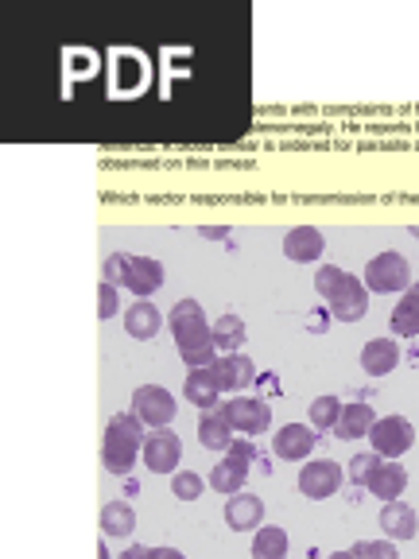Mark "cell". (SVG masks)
<instances>
[{
    "label": "cell",
    "instance_id": "1",
    "mask_svg": "<svg viewBox=\"0 0 419 559\" xmlns=\"http://www.w3.org/2000/svg\"><path fill=\"white\" fill-rule=\"evenodd\" d=\"M171 334H175L179 358L191 365V369H210V365L222 358L218 346H214V327L206 323L198 299H179L171 307Z\"/></svg>",
    "mask_w": 419,
    "mask_h": 559
},
{
    "label": "cell",
    "instance_id": "2",
    "mask_svg": "<svg viewBox=\"0 0 419 559\" xmlns=\"http://www.w3.org/2000/svg\"><path fill=\"white\" fill-rule=\"evenodd\" d=\"M144 451V420L136 412H121L105 424V439H101V466L117 478H125L132 470L136 455Z\"/></svg>",
    "mask_w": 419,
    "mask_h": 559
},
{
    "label": "cell",
    "instance_id": "3",
    "mask_svg": "<svg viewBox=\"0 0 419 559\" xmlns=\"http://www.w3.org/2000/svg\"><path fill=\"white\" fill-rule=\"evenodd\" d=\"M101 280L113 288H129L136 299H152L163 288V264L152 257H132V253H109L101 264Z\"/></svg>",
    "mask_w": 419,
    "mask_h": 559
},
{
    "label": "cell",
    "instance_id": "4",
    "mask_svg": "<svg viewBox=\"0 0 419 559\" xmlns=\"http://www.w3.org/2000/svg\"><path fill=\"white\" fill-rule=\"evenodd\" d=\"M361 284L369 288V296H388V292H408L412 288V268L400 253H377L373 261L365 264Z\"/></svg>",
    "mask_w": 419,
    "mask_h": 559
},
{
    "label": "cell",
    "instance_id": "5",
    "mask_svg": "<svg viewBox=\"0 0 419 559\" xmlns=\"http://www.w3.org/2000/svg\"><path fill=\"white\" fill-rule=\"evenodd\" d=\"M369 443L385 462H396L400 455H408L416 447V428L404 416H381L369 431Z\"/></svg>",
    "mask_w": 419,
    "mask_h": 559
},
{
    "label": "cell",
    "instance_id": "6",
    "mask_svg": "<svg viewBox=\"0 0 419 559\" xmlns=\"http://www.w3.org/2000/svg\"><path fill=\"white\" fill-rule=\"evenodd\" d=\"M222 412H226L229 428L245 431V435H264L272 428V408L257 396H229L222 404Z\"/></svg>",
    "mask_w": 419,
    "mask_h": 559
},
{
    "label": "cell",
    "instance_id": "7",
    "mask_svg": "<svg viewBox=\"0 0 419 559\" xmlns=\"http://www.w3.org/2000/svg\"><path fill=\"white\" fill-rule=\"evenodd\" d=\"M132 412H136L148 428H167V424L175 420L179 404H175V396L167 393L163 385H140V389L132 393Z\"/></svg>",
    "mask_w": 419,
    "mask_h": 559
},
{
    "label": "cell",
    "instance_id": "8",
    "mask_svg": "<svg viewBox=\"0 0 419 559\" xmlns=\"http://www.w3.org/2000/svg\"><path fill=\"white\" fill-rule=\"evenodd\" d=\"M342 490V466L334 459H315L299 470V494L311 501H326Z\"/></svg>",
    "mask_w": 419,
    "mask_h": 559
},
{
    "label": "cell",
    "instance_id": "9",
    "mask_svg": "<svg viewBox=\"0 0 419 559\" xmlns=\"http://www.w3.org/2000/svg\"><path fill=\"white\" fill-rule=\"evenodd\" d=\"M183 459V439L171 428H156L144 435V466L152 474H171Z\"/></svg>",
    "mask_w": 419,
    "mask_h": 559
},
{
    "label": "cell",
    "instance_id": "10",
    "mask_svg": "<svg viewBox=\"0 0 419 559\" xmlns=\"http://www.w3.org/2000/svg\"><path fill=\"white\" fill-rule=\"evenodd\" d=\"M210 373H214V381H218V389L222 393H245L249 385H257V365L249 362L245 354H222L218 362L210 365Z\"/></svg>",
    "mask_w": 419,
    "mask_h": 559
},
{
    "label": "cell",
    "instance_id": "11",
    "mask_svg": "<svg viewBox=\"0 0 419 559\" xmlns=\"http://www.w3.org/2000/svg\"><path fill=\"white\" fill-rule=\"evenodd\" d=\"M315 447H319V431L311 428V424H284L272 435V451H276V459L284 462L307 459Z\"/></svg>",
    "mask_w": 419,
    "mask_h": 559
},
{
    "label": "cell",
    "instance_id": "12",
    "mask_svg": "<svg viewBox=\"0 0 419 559\" xmlns=\"http://www.w3.org/2000/svg\"><path fill=\"white\" fill-rule=\"evenodd\" d=\"M249 470H253V459H245V455H237V451H226L222 462L210 470V490H218V494H241L245 490V482H249Z\"/></svg>",
    "mask_w": 419,
    "mask_h": 559
},
{
    "label": "cell",
    "instance_id": "13",
    "mask_svg": "<svg viewBox=\"0 0 419 559\" xmlns=\"http://www.w3.org/2000/svg\"><path fill=\"white\" fill-rule=\"evenodd\" d=\"M323 249L326 241L315 226H295V230L284 233V257L295 264H315L323 257Z\"/></svg>",
    "mask_w": 419,
    "mask_h": 559
},
{
    "label": "cell",
    "instance_id": "14",
    "mask_svg": "<svg viewBox=\"0 0 419 559\" xmlns=\"http://www.w3.org/2000/svg\"><path fill=\"white\" fill-rule=\"evenodd\" d=\"M198 443H202L206 451H222V455L233 447V428H229L222 404H218V408L198 412Z\"/></svg>",
    "mask_w": 419,
    "mask_h": 559
},
{
    "label": "cell",
    "instance_id": "15",
    "mask_svg": "<svg viewBox=\"0 0 419 559\" xmlns=\"http://www.w3.org/2000/svg\"><path fill=\"white\" fill-rule=\"evenodd\" d=\"M365 311H369V288H365L357 276H350V284L330 299V315H334L338 323H361Z\"/></svg>",
    "mask_w": 419,
    "mask_h": 559
},
{
    "label": "cell",
    "instance_id": "16",
    "mask_svg": "<svg viewBox=\"0 0 419 559\" xmlns=\"http://www.w3.org/2000/svg\"><path fill=\"white\" fill-rule=\"evenodd\" d=\"M400 365V342L396 338H369L361 350V369L369 377H385Z\"/></svg>",
    "mask_w": 419,
    "mask_h": 559
},
{
    "label": "cell",
    "instance_id": "17",
    "mask_svg": "<svg viewBox=\"0 0 419 559\" xmlns=\"http://www.w3.org/2000/svg\"><path fill=\"white\" fill-rule=\"evenodd\" d=\"M264 521V501L257 494H233L226 497V525L233 532H249V528H260Z\"/></svg>",
    "mask_w": 419,
    "mask_h": 559
},
{
    "label": "cell",
    "instance_id": "18",
    "mask_svg": "<svg viewBox=\"0 0 419 559\" xmlns=\"http://www.w3.org/2000/svg\"><path fill=\"white\" fill-rule=\"evenodd\" d=\"M404 486H408V470L400 462H385V459L373 470V478L365 482V490L373 497H381V501H400Z\"/></svg>",
    "mask_w": 419,
    "mask_h": 559
},
{
    "label": "cell",
    "instance_id": "19",
    "mask_svg": "<svg viewBox=\"0 0 419 559\" xmlns=\"http://www.w3.org/2000/svg\"><path fill=\"white\" fill-rule=\"evenodd\" d=\"M381 528L388 540H412L419 532V517L408 501H385L381 509Z\"/></svg>",
    "mask_w": 419,
    "mask_h": 559
},
{
    "label": "cell",
    "instance_id": "20",
    "mask_svg": "<svg viewBox=\"0 0 419 559\" xmlns=\"http://www.w3.org/2000/svg\"><path fill=\"white\" fill-rule=\"evenodd\" d=\"M160 327H163V315L152 299H136L129 311H125V330H129L132 338H140V342L156 338Z\"/></svg>",
    "mask_w": 419,
    "mask_h": 559
},
{
    "label": "cell",
    "instance_id": "21",
    "mask_svg": "<svg viewBox=\"0 0 419 559\" xmlns=\"http://www.w3.org/2000/svg\"><path fill=\"white\" fill-rule=\"evenodd\" d=\"M373 424H377L373 404H361V400H354V404H342V416H338V428H334V435H338V439H361V435L369 439Z\"/></svg>",
    "mask_w": 419,
    "mask_h": 559
},
{
    "label": "cell",
    "instance_id": "22",
    "mask_svg": "<svg viewBox=\"0 0 419 559\" xmlns=\"http://www.w3.org/2000/svg\"><path fill=\"white\" fill-rule=\"evenodd\" d=\"M183 396H187L191 404H198V412H206V408H218L222 389H218V381H214L210 369H191L187 381H183Z\"/></svg>",
    "mask_w": 419,
    "mask_h": 559
},
{
    "label": "cell",
    "instance_id": "23",
    "mask_svg": "<svg viewBox=\"0 0 419 559\" xmlns=\"http://www.w3.org/2000/svg\"><path fill=\"white\" fill-rule=\"evenodd\" d=\"M392 334L396 338H416L419 334V284H412L400 303L392 307Z\"/></svg>",
    "mask_w": 419,
    "mask_h": 559
},
{
    "label": "cell",
    "instance_id": "24",
    "mask_svg": "<svg viewBox=\"0 0 419 559\" xmlns=\"http://www.w3.org/2000/svg\"><path fill=\"white\" fill-rule=\"evenodd\" d=\"M214 346L222 350V354H241V346H245V319L241 315H222L218 323H214Z\"/></svg>",
    "mask_w": 419,
    "mask_h": 559
},
{
    "label": "cell",
    "instance_id": "25",
    "mask_svg": "<svg viewBox=\"0 0 419 559\" xmlns=\"http://www.w3.org/2000/svg\"><path fill=\"white\" fill-rule=\"evenodd\" d=\"M132 528H136V509L129 501H109L101 509V532L105 536H129Z\"/></svg>",
    "mask_w": 419,
    "mask_h": 559
},
{
    "label": "cell",
    "instance_id": "26",
    "mask_svg": "<svg viewBox=\"0 0 419 559\" xmlns=\"http://www.w3.org/2000/svg\"><path fill=\"white\" fill-rule=\"evenodd\" d=\"M253 559H288V532L276 525L257 528V536H253Z\"/></svg>",
    "mask_w": 419,
    "mask_h": 559
},
{
    "label": "cell",
    "instance_id": "27",
    "mask_svg": "<svg viewBox=\"0 0 419 559\" xmlns=\"http://www.w3.org/2000/svg\"><path fill=\"white\" fill-rule=\"evenodd\" d=\"M350 276H354V272H346V268H338V264H323V268L315 272V292H319V296L330 303V299H334L338 292H342V288H346V284H350Z\"/></svg>",
    "mask_w": 419,
    "mask_h": 559
},
{
    "label": "cell",
    "instance_id": "28",
    "mask_svg": "<svg viewBox=\"0 0 419 559\" xmlns=\"http://www.w3.org/2000/svg\"><path fill=\"white\" fill-rule=\"evenodd\" d=\"M338 416H342V400H338V396H319V400H311V428L315 431H334L338 428Z\"/></svg>",
    "mask_w": 419,
    "mask_h": 559
},
{
    "label": "cell",
    "instance_id": "29",
    "mask_svg": "<svg viewBox=\"0 0 419 559\" xmlns=\"http://www.w3.org/2000/svg\"><path fill=\"white\" fill-rule=\"evenodd\" d=\"M206 486L210 482H202V474H194V470H175L171 474V494L179 497V501H198Z\"/></svg>",
    "mask_w": 419,
    "mask_h": 559
},
{
    "label": "cell",
    "instance_id": "30",
    "mask_svg": "<svg viewBox=\"0 0 419 559\" xmlns=\"http://www.w3.org/2000/svg\"><path fill=\"white\" fill-rule=\"evenodd\" d=\"M350 552H354V559H400L396 556V544L388 536L385 540H357Z\"/></svg>",
    "mask_w": 419,
    "mask_h": 559
},
{
    "label": "cell",
    "instance_id": "31",
    "mask_svg": "<svg viewBox=\"0 0 419 559\" xmlns=\"http://www.w3.org/2000/svg\"><path fill=\"white\" fill-rule=\"evenodd\" d=\"M377 466H381V455H377V451L354 455V459H350V482H354L357 490H361V486L373 478V470H377Z\"/></svg>",
    "mask_w": 419,
    "mask_h": 559
},
{
    "label": "cell",
    "instance_id": "32",
    "mask_svg": "<svg viewBox=\"0 0 419 559\" xmlns=\"http://www.w3.org/2000/svg\"><path fill=\"white\" fill-rule=\"evenodd\" d=\"M121 311V303H117V288L113 284H97V319H113Z\"/></svg>",
    "mask_w": 419,
    "mask_h": 559
},
{
    "label": "cell",
    "instance_id": "33",
    "mask_svg": "<svg viewBox=\"0 0 419 559\" xmlns=\"http://www.w3.org/2000/svg\"><path fill=\"white\" fill-rule=\"evenodd\" d=\"M117 559H156V548H144V544H132V548H125Z\"/></svg>",
    "mask_w": 419,
    "mask_h": 559
},
{
    "label": "cell",
    "instance_id": "34",
    "mask_svg": "<svg viewBox=\"0 0 419 559\" xmlns=\"http://www.w3.org/2000/svg\"><path fill=\"white\" fill-rule=\"evenodd\" d=\"M229 451H237V455H245V459L257 462V447H253L249 439H233V447H229Z\"/></svg>",
    "mask_w": 419,
    "mask_h": 559
},
{
    "label": "cell",
    "instance_id": "35",
    "mask_svg": "<svg viewBox=\"0 0 419 559\" xmlns=\"http://www.w3.org/2000/svg\"><path fill=\"white\" fill-rule=\"evenodd\" d=\"M156 559H187L179 548H156Z\"/></svg>",
    "mask_w": 419,
    "mask_h": 559
},
{
    "label": "cell",
    "instance_id": "36",
    "mask_svg": "<svg viewBox=\"0 0 419 559\" xmlns=\"http://www.w3.org/2000/svg\"><path fill=\"white\" fill-rule=\"evenodd\" d=\"M97 559H109V544L105 540H97Z\"/></svg>",
    "mask_w": 419,
    "mask_h": 559
},
{
    "label": "cell",
    "instance_id": "37",
    "mask_svg": "<svg viewBox=\"0 0 419 559\" xmlns=\"http://www.w3.org/2000/svg\"><path fill=\"white\" fill-rule=\"evenodd\" d=\"M326 559H354V552H330Z\"/></svg>",
    "mask_w": 419,
    "mask_h": 559
}]
</instances>
